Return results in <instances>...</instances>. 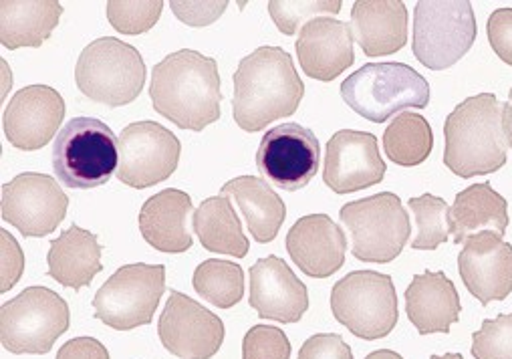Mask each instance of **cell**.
<instances>
[{"instance_id": "6da1fadb", "label": "cell", "mask_w": 512, "mask_h": 359, "mask_svg": "<svg viewBox=\"0 0 512 359\" xmlns=\"http://www.w3.org/2000/svg\"><path fill=\"white\" fill-rule=\"evenodd\" d=\"M232 115L238 128L256 134L277 119L291 117L305 95L293 57L281 47H261L246 55L234 73Z\"/></svg>"}, {"instance_id": "7a4b0ae2", "label": "cell", "mask_w": 512, "mask_h": 359, "mask_svg": "<svg viewBox=\"0 0 512 359\" xmlns=\"http://www.w3.org/2000/svg\"><path fill=\"white\" fill-rule=\"evenodd\" d=\"M150 97L168 122L180 130L202 132L222 115L218 63L192 49L170 53L152 69Z\"/></svg>"}, {"instance_id": "3957f363", "label": "cell", "mask_w": 512, "mask_h": 359, "mask_svg": "<svg viewBox=\"0 0 512 359\" xmlns=\"http://www.w3.org/2000/svg\"><path fill=\"white\" fill-rule=\"evenodd\" d=\"M444 164L460 178L498 172L508 158V103L494 93L464 99L446 117Z\"/></svg>"}, {"instance_id": "277c9868", "label": "cell", "mask_w": 512, "mask_h": 359, "mask_svg": "<svg viewBox=\"0 0 512 359\" xmlns=\"http://www.w3.org/2000/svg\"><path fill=\"white\" fill-rule=\"evenodd\" d=\"M430 83L406 63H367L341 85L343 101L373 124L388 122L404 109H426Z\"/></svg>"}, {"instance_id": "5b68a950", "label": "cell", "mask_w": 512, "mask_h": 359, "mask_svg": "<svg viewBox=\"0 0 512 359\" xmlns=\"http://www.w3.org/2000/svg\"><path fill=\"white\" fill-rule=\"evenodd\" d=\"M146 73V63L136 47L115 37H101L79 55L75 81L87 99L107 107H121L140 97Z\"/></svg>"}, {"instance_id": "8992f818", "label": "cell", "mask_w": 512, "mask_h": 359, "mask_svg": "<svg viewBox=\"0 0 512 359\" xmlns=\"http://www.w3.org/2000/svg\"><path fill=\"white\" fill-rule=\"evenodd\" d=\"M119 166L117 140L95 117H73L53 144V170L73 190H91L109 182Z\"/></svg>"}, {"instance_id": "52a82bcc", "label": "cell", "mask_w": 512, "mask_h": 359, "mask_svg": "<svg viewBox=\"0 0 512 359\" xmlns=\"http://www.w3.org/2000/svg\"><path fill=\"white\" fill-rule=\"evenodd\" d=\"M349 230L351 253L357 261L388 265L396 261L412 232L410 214L394 192H379L349 202L339 212Z\"/></svg>"}, {"instance_id": "ba28073f", "label": "cell", "mask_w": 512, "mask_h": 359, "mask_svg": "<svg viewBox=\"0 0 512 359\" xmlns=\"http://www.w3.org/2000/svg\"><path fill=\"white\" fill-rule=\"evenodd\" d=\"M331 311L355 337L383 339L396 329L400 319L396 285L390 275L353 271L331 289Z\"/></svg>"}, {"instance_id": "9c48e42d", "label": "cell", "mask_w": 512, "mask_h": 359, "mask_svg": "<svg viewBox=\"0 0 512 359\" xmlns=\"http://www.w3.org/2000/svg\"><path fill=\"white\" fill-rule=\"evenodd\" d=\"M67 301L47 287H27L0 309V341L15 355L49 353L69 329Z\"/></svg>"}, {"instance_id": "30bf717a", "label": "cell", "mask_w": 512, "mask_h": 359, "mask_svg": "<svg viewBox=\"0 0 512 359\" xmlns=\"http://www.w3.org/2000/svg\"><path fill=\"white\" fill-rule=\"evenodd\" d=\"M164 291V265H123L95 293V319L117 331H132L150 325Z\"/></svg>"}, {"instance_id": "8fae6325", "label": "cell", "mask_w": 512, "mask_h": 359, "mask_svg": "<svg viewBox=\"0 0 512 359\" xmlns=\"http://www.w3.org/2000/svg\"><path fill=\"white\" fill-rule=\"evenodd\" d=\"M476 41V21L470 3H424L414 11L416 59L432 69L442 71L456 65Z\"/></svg>"}, {"instance_id": "7c38bea8", "label": "cell", "mask_w": 512, "mask_h": 359, "mask_svg": "<svg viewBox=\"0 0 512 359\" xmlns=\"http://www.w3.org/2000/svg\"><path fill=\"white\" fill-rule=\"evenodd\" d=\"M117 180L138 190L166 182L180 164L182 144L156 122H136L123 128L117 140Z\"/></svg>"}, {"instance_id": "4fadbf2b", "label": "cell", "mask_w": 512, "mask_h": 359, "mask_svg": "<svg viewBox=\"0 0 512 359\" xmlns=\"http://www.w3.org/2000/svg\"><path fill=\"white\" fill-rule=\"evenodd\" d=\"M319 138L301 124H281L265 134L256 150V168L277 188L297 192L317 176Z\"/></svg>"}, {"instance_id": "5bb4252c", "label": "cell", "mask_w": 512, "mask_h": 359, "mask_svg": "<svg viewBox=\"0 0 512 359\" xmlns=\"http://www.w3.org/2000/svg\"><path fill=\"white\" fill-rule=\"evenodd\" d=\"M67 208V194L47 174L25 172L3 186V220L21 230L23 236L51 234L65 220Z\"/></svg>"}, {"instance_id": "9a60e30c", "label": "cell", "mask_w": 512, "mask_h": 359, "mask_svg": "<svg viewBox=\"0 0 512 359\" xmlns=\"http://www.w3.org/2000/svg\"><path fill=\"white\" fill-rule=\"evenodd\" d=\"M158 333L162 345L180 359H212L224 343L226 329L216 313L172 289Z\"/></svg>"}, {"instance_id": "2e32d148", "label": "cell", "mask_w": 512, "mask_h": 359, "mask_svg": "<svg viewBox=\"0 0 512 359\" xmlns=\"http://www.w3.org/2000/svg\"><path fill=\"white\" fill-rule=\"evenodd\" d=\"M65 99L49 85H29L13 95L3 113L5 138L23 152L45 148L59 134Z\"/></svg>"}, {"instance_id": "e0dca14e", "label": "cell", "mask_w": 512, "mask_h": 359, "mask_svg": "<svg viewBox=\"0 0 512 359\" xmlns=\"http://www.w3.org/2000/svg\"><path fill=\"white\" fill-rule=\"evenodd\" d=\"M386 172L388 166L373 134L341 130L327 142L323 182L335 194L343 196L371 188L383 182Z\"/></svg>"}, {"instance_id": "ac0fdd59", "label": "cell", "mask_w": 512, "mask_h": 359, "mask_svg": "<svg viewBox=\"0 0 512 359\" xmlns=\"http://www.w3.org/2000/svg\"><path fill=\"white\" fill-rule=\"evenodd\" d=\"M458 273L480 305L504 301L512 293V245L496 232L468 238L458 255Z\"/></svg>"}, {"instance_id": "d6986e66", "label": "cell", "mask_w": 512, "mask_h": 359, "mask_svg": "<svg viewBox=\"0 0 512 359\" xmlns=\"http://www.w3.org/2000/svg\"><path fill=\"white\" fill-rule=\"evenodd\" d=\"M248 303L261 319L299 323L309 309V291L281 257L271 255L250 267Z\"/></svg>"}, {"instance_id": "ffe728a7", "label": "cell", "mask_w": 512, "mask_h": 359, "mask_svg": "<svg viewBox=\"0 0 512 359\" xmlns=\"http://www.w3.org/2000/svg\"><path fill=\"white\" fill-rule=\"evenodd\" d=\"M285 247L291 261L313 279H327L345 265L347 238L327 214H307L287 232Z\"/></svg>"}, {"instance_id": "44dd1931", "label": "cell", "mask_w": 512, "mask_h": 359, "mask_svg": "<svg viewBox=\"0 0 512 359\" xmlns=\"http://www.w3.org/2000/svg\"><path fill=\"white\" fill-rule=\"evenodd\" d=\"M353 31L349 23L331 17L309 21L295 43L299 63L311 79L331 83L355 63Z\"/></svg>"}, {"instance_id": "7402d4cb", "label": "cell", "mask_w": 512, "mask_h": 359, "mask_svg": "<svg viewBox=\"0 0 512 359\" xmlns=\"http://www.w3.org/2000/svg\"><path fill=\"white\" fill-rule=\"evenodd\" d=\"M190 214H194L190 194L176 188L158 192L140 210L144 241L160 253L178 255L190 251L194 247Z\"/></svg>"}, {"instance_id": "603a6c76", "label": "cell", "mask_w": 512, "mask_h": 359, "mask_svg": "<svg viewBox=\"0 0 512 359\" xmlns=\"http://www.w3.org/2000/svg\"><path fill=\"white\" fill-rule=\"evenodd\" d=\"M351 31L367 57L394 55L408 43V9L402 0H357Z\"/></svg>"}, {"instance_id": "cb8c5ba5", "label": "cell", "mask_w": 512, "mask_h": 359, "mask_svg": "<svg viewBox=\"0 0 512 359\" xmlns=\"http://www.w3.org/2000/svg\"><path fill=\"white\" fill-rule=\"evenodd\" d=\"M462 311L456 285L442 271H426L406 289V313L420 335L450 333Z\"/></svg>"}, {"instance_id": "d4e9b609", "label": "cell", "mask_w": 512, "mask_h": 359, "mask_svg": "<svg viewBox=\"0 0 512 359\" xmlns=\"http://www.w3.org/2000/svg\"><path fill=\"white\" fill-rule=\"evenodd\" d=\"M49 277L67 289H83L103 271L101 245L97 236L77 224H71L49 245Z\"/></svg>"}, {"instance_id": "484cf974", "label": "cell", "mask_w": 512, "mask_h": 359, "mask_svg": "<svg viewBox=\"0 0 512 359\" xmlns=\"http://www.w3.org/2000/svg\"><path fill=\"white\" fill-rule=\"evenodd\" d=\"M448 220L456 245H464L482 232L504 236L510 222L508 202L488 182H478L456 194Z\"/></svg>"}, {"instance_id": "4316f807", "label": "cell", "mask_w": 512, "mask_h": 359, "mask_svg": "<svg viewBox=\"0 0 512 359\" xmlns=\"http://www.w3.org/2000/svg\"><path fill=\"white\" fill-rule=\"evenodd\" d=\"M222 194L234 198L256 243L275 241L287 218V206L269 182L256 176H238L224 184Z\"/></svg>"}, {"instance_id": "83f0119b", "label": "cell", "mask_w": 512, "mask_h": 359, "mask_svg": "<svg viewBox=\"0 0 512 359\" xmlns=\"http://www.w3.org/2000/svg\"><path fill=\"white\" fill-rule=\"evenodd\" d=\"M63 17L57 0H5L0 3V43L17 51L21 47H41Z\"/></svg>"}, {"instance_id": "f1b7e54d", "label": "cell", "mask_w": 512, "mask_h": 359, "mask_svg": "<svg viewBox=\"0 0 512 359\" xmlns=\"http://www.w3.org/2000/svg\"><path fill=\"white\" fill-rule=\"evenodd\" d=\"M194 232L206 251L244 259L250 243L228 196L206 198L194 212Z\"/></svg>"}, {"instance_id": "f546056e", "label": "cell", "mask_w": 512, "mask_h": 359, "mask_svg": "<svg viewBox=\"0 0 512 359\" xmlns=\"http://www.w3.org/2000/svg\"><path fill=\"white\" fill-rule=\"evenodd\" d=\"M434 148V132L420 113H400L383 134V150L388 158L404 168L424 164Z\"/></svg>"}, {"instance_id": "4dcf8cb0", "label": "cell", "mask_w": 512, "mask_h": 359, "mask_svg": "<svg viewBox=\"0 0 512 359\" xmlns=\"http://www.w3.org/2000/svg\"><path fill=\"white\" fill-rule=\"evenodd\" d=\"M192 285L214 307L230 309L244 297V271L238 263L208 259L196 267Z\"/></svg>"}, {"instance_id": "1f68e13d", "label": "cell", "mask_w": 512, "mask_h": 359, "mask_svg": "<svg viewBox=\"0 0 512 359\" xmlns=\"http://www.w3.org/2000/svg\"><path fill=\"white\" fill-rule=\"evenodd\" d=\"M408 206L416 218V238L412 241L414 251H436L440 245L448 243L450 232V206L446 200L424 194L418 198H410Z\"/></svg>"}, {"instance_id": "d6a6232c", "label": "cell", "mask_w": 512, "mask_h": 359, "mask_svg": "<svg viewBox=\"0 0 512 359\" xmlns=\"http://www.w3.org/2000/svg\"><path fill=\"white\" fill-rule=\"evenodd\" d=\"M162 0H146V3H130V0H109L107 19L111 27L121 35H142L154 29L162 17Z\"/></svg>"}, {"instance_id": "836d02e7", "label": "cell", "mask_w": 512, "mask_h": 359, "mask_svg": "<svg viewBox=\"0 0 512 359\" xmlns=\"http://www.w3.org/2000/svg\"><path fill=\"white\" fill-rule=\"evenodd\" d=\"M470 353L474 359H512V313L484 319L472 335Z\"/></svg>"}, {"instance_id": "e575fe53", "label": "cell", "mask_w": 512, "mask_h": 359, "mask_svg": "<svg viewBox=\"0 0 512 359\" xmlns=\"http://www.w3.org/2000/svg\"><path fill=\"white\" fill-rule=\"evenodd\" d=\"M341 0H315V3H287V0H271L269 15L273 17L277 29L283 35H295L303 21L325 17V15H339L341 13Z\"/></svg>"}, {"instance_id": "d590c367", "label": "cell", "mask_w": 512, "mask_h": 359, "mask_svg": "<svg viewBox=\"0 0 512 359\" xmlns=\"http://www.w3.org/2000/svg\"><path fill=\"white\" fill-rule=\"evenodd\" d=\"M291 341L281 327L254 325L242 339V359H291Z\"/></svg>"}, {"instance_id": "8d00e7d4", "label": "cell", "mask_w": 512, "mask_h": 359, "mask_svg": "<svg viewBox=\"0 0 512 359\" xmlns=\"http://www.w3.org/2000/svg\"><path fill=\"white\" fill-rule=\"evenodd\" d=\"M228 3L226 0H216V3H190V0H172L170 9L172 13L190 27H208L212 23H216L224 11H226Z\"/></svg>"}, {"instance_id": "74e56055", "label": "cell", "mask_w": 512, "mask_h": 359, "mask_svg": "<svg viewBox=\"0 0 512 359\" xmlns=\"http://www.w3.org/2000/svg\"><path fill=\"white\" fill-rule=\"evenodd\" d=\"M297 359H353V351L341 335L319 333L303 343Z\"/></svg>"}, {"instance_id": "f35d334b", "label": "cell", "mask_w": 512, "mask_h": 359, "mask_svg": "<svg viewBox=\"0 0 512 359\" xmlns=\"http://www.w3.org/2000/svg\"><path fill=\"white\" fill-rule=\"evenodd\" d=\"M486 33L498 59L512 67V9H496L488 19Z\"/></svg>"}, {"instance_id": "ab89813d", "label": "cell", "mask_w": 512, "mask_h": 359, "mask_svg": "<svg viewBox=\"0 0 512 359\" xmlns=\"http://www.w3.org/2000/svg\"><path fill=\"white\" fill-rule=\"evenodd\" d=\"M0 238H3V287H0V291L7 293L19 283L25 271V255L17 238L9 230H0Z\"/></svg>"}, {"instance_id": "60d3db41", "label": "cell", "mask_w": 512, "mask_h": 359, "mask_svg": "<svg viewBox=\"0 0 512 359\" xmlns=\"http://www.w3.org/2000/svg\"><path fill=\"white\" fill-rule=\"evenodd\" d=\"M57 359H111V357L107 347L101 341L93 337H75L59 349Z\"/></svg>"}, {"instance_id": "b9f144b4", "label": "cell", "mask_w": 512, "mask_h": 359, "mask_svg": "<svg viewBox=\"0 0 512 359\" xmlns=\"http://www.w3.org/2000/svg\"><path fill=\"white\" fill-rule=\"evenodd\" d=\"M365 359H404V357L392 349H377V351L369 353Z\"/></svg>"}, {"instance_id": "7bdbcfd3", "label": "cell", "mask_w": 512, "mask_h": 359, "mask_svg": "<svg viewBox=\"0 0 512 359\" xmlns=\"http://www.w3.org/2000/svg\"><path fill=\"white\" fill-rule=\"evenodd\" d=\"M508 136H510V148H512V87L508 91Z\"/></svg>"}, {"instance_id": "ee69618b", "label": "cell", "mask_w": 512, "mask_h": 359, "mask_svg": "<svg viewBox=\"0 0 512 359\" xmlns=\"http://www.w3.org/2000/svg\"><path fill=\"white\" fill-rule=\"evenodd\" d=\"M430 359H464L462 353H446V355H432Z\"/></svg>"}]
</instances>
